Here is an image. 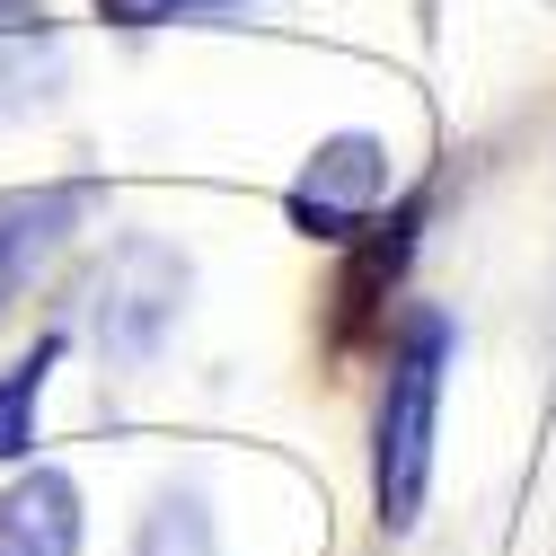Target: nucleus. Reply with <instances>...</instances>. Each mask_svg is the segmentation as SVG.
I'll return each mask as SVG.
<instances>
[{
  "label": "nucleus",
  "instance_id": "obj_1",
  "mask_svg": "<svg viewBox=\"0 0 556 556\" xmlns=\"http://www.w3.org/2000/svg\"><path fill=\"white\" fill-rule=\"evenodd\" d=\"M442 371H451V327L425 309L406 327V344L389 354L380 425H371V504H380V530H415V513H425L433 425H442Z\"/></svg>",
  "mask_w": 556,
  "mask_h": 556
},
{
  "label": "nucleus",
  "instance_id": "obj_2",
  "mask_svg": "<svg viewBox=\"0 0 556 556\" xmlns=\"http://www.w3.org/2000/svg\"><path fill=\"white\" fill-rule=\"evenodd\" d=\"M380 203H389V142L336 132L327 151H309V168L292 186V222L309 239H354V230H371Z\"/></svg>",
  "mask_w": 556,
  "mask_h": 556
},
{
  "label": "nucleus",
  "instance_id": "obj_3",
  "mask_svg": "<svg viewBox=\"0 0 556 556\" xmlns=\"http://www.w3.org/2000/svg\"><path fill=\"white\" fill-rule=\"evenodd\" d=\"M177 292H186L177 248H160V239H124V248L106 256V283H98V336L115 344L124 363H142L151 344L168 336V318H177Z\"/></svg>",
  "mask_w": 556,
  "mask_h": 556
},
{
  "label": "nucleus",
  "instance_id": "obj_4",
  "mask_svg": "<svg viewBox=\"0 0 556 556\" xmlns=\"http://www.w3.org/2000/svg\"><path fill=\"white\" fill-rule=\"evenodd\" d=\"M0 556H80V485L62 468H18L0 495Z\"/></svg>",
  "mask_w": 556,
  "mask_h": 556
},
{
  "label": "nucleus",
  "instance_id": "obj_5",
  "mask_svg": "<svg viewBox=\"0 0 556 556\" xmlns=\"http://www.w3.org/2000/svg\"><path fill=\"white\" fill-rule=\"evenodd\" d=\"M89 213V194L80 186H53V194H18V203H0V309H10L27 292V274L72 239V222Z\"/></svg>",
  "mask_w": 556,
  "mask_h": 556
},
{
  "label": "nucleus",
  "instance_id": "obj_6",
  "mask_svg": "<svg viewBox=\"0 0 556 556\" xmlns=\"http://www.w3.org/2000/svg\"><path fill=\"white\" fill-rule=\"evenodd\" d=\"M53 363H62V336H45L18 371H0V459H18V451L36 442V397H45Z\"/></svg>",
  "mask_w": 556,
  "mask_h": 556
},
{
  "label": "nucleus",
  "instance_id": "obj_7",
  "mask_svg": "<svg viewBox=\"0 0 556 556\" xmlns=\"http://www.w3.org/2000/svg\"><path fill=\"white\" fill-rule=\"evenodd\" d=\"M132 556H213V513H203V495H160Z\"/></svg>",
  "mask_w": 556,
  "mask_h": 556
},
{
  "label": "nucleus",
  "instance_id": "obj_8",
  "mask_svg": "<svg viewBox=\"0 0 556 556\" xmlns=\"http://www.w3.org/2000/svg\"><path fill=\"white\" fill-rule=\"evenodd\" d=\"M98 10L115 27H168V18H213V10H230V0H98Z\"/></svg>",
  "mask_w": 556,
  "mask_h": 556
}]
</instances>
